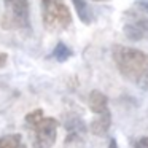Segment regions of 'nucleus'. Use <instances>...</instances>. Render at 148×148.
Wrapping results in <instances>:
<instances>
[{"mask_svg": "<svg viewBox=\"0 0 148 148\" xmlns=\"http://www.w3.org/2000/svg\"><path fill=\"white\" fill-rule=\"evenodd\" d=\"M112 58L119 73L140 88H148V53L132 46L115 45Z\"/></svg>", "mask_w": 148, "mask_h": 148, "instance_id": "obj_1", "label": "nucleus"}, {"mask_svg": "<svg viewBox=\"0 0 148 148\" xmlns=\"http://www.w3.org/2000/svg\"><path fill=\"white\" fill-rule=\"evenodd\" d=\"M26 124L32 129L34 148H51L56 143L59 123L56 118H45L42 108L27 113Z\"/></svg>", "mask_w": 148, "mask_h": 148, "instance_id": "obj_2", "label": "nucleus"}, {"mask_svg": "<svg viewBox=\"0 0 148 148\" xmlns=\"http://www.w3.org/2000/svg\"><path fill=\"white\" fill-rule=\"evenodd\" d=\"M42 2V21L46 30L59 32L72 24V13L64 0H40Z\"/></svg>", "mask_w": 148, "mask_h": 148, "instance_id": "obj_3", "label": "nucleus"}, {"mask_svg": "<svg viewBox=\"0 0 148 148\" xmlns=\"http://www.w3.org/2000/svg\"><path fill=\"white\" fill-rule=\"evenodd\" d=\"M5 11L2 16V27L7 30H30L29 0H3Z\"/></svg>", "mask_w": 148, "mask_h": 148, "instance_id": "obj_4", "label": "nucleus"}, {"mask_svg": "<svg viewBox=\"0 0 148 148\" xmlns=\"http://www.w3.org/2000/svg\"><path fill=\"white\" fill-rule=\"evenodd\" d=\"M127 23L124 24V35L132 42L148 38V18L142 16L140 13L129 11Z\"/></svg>", "mask_w": 148, "mask_h": 148, "instance_id": "obj_5", "label": "nucleus"}, {"mask_svg": "<svg viewBox=\"0 0 148 148\" xmlns=\"http://www.w3.org/2000/svg\"><path fill=\"white\" fill-rule=\"evenodd\" d=\"M65 131H67V137H65V145L72 143H80L84 140L88 134V126L86 123L81 119V116H70L65 121Z\"/></svg>", "mask_w": 148, "mask_h": 148, "instance_id": "obj_6", "label": "nucleus"}, {"mask_svg": "<svg viewBox=\"0 0 148 148\" xmlns=\"http://www.w3.org/2000/svg\"><path fill=\"white\" fill-rule=\"evenodd\" d=\"M110 126H112V113L108 110V112L102 113V115H97L96 119L89 124L88 131H91V134L97 135V137H103V135L108 134Z\"/></svg>", "mask_w": 148, "mask_h": 148, "instance_id": "obj_7", "label": "nucleus"}, {"mask_svg": "<svg viewBox=\"0 0 148 148\" xmlns=\"http://www.w3.org/2000/svg\"><path fill=\"white\" fill-rule=\"evenodd\" d=\"M88 102H89L91 112H92L96 116L108 112V99H107V96L103 92H100V91H97V89L91 91Z\"/></svg>", "mask_w": 148, "mask_h": 148, "instance_id": "obj_8", "label": "nucleus"}, {"mask_svg": "<svg viewBox=\"0 0 148 148\" xmlns=\"http://www.w3.org/2000/svg\"><path fill=\"white\" fill-rule=\"evenodd\" d=\"M72 3L75 7V11H77L78 18L83 24H91L92 21V14H91V10L88 7V3L84 0H72Z\"/></svg>", "mask_w": 148, "mask_h": 148, "instance_id": "obj_9", "label": "nucleus"}, {"mask_svg": "<svg viewBox=\"0 0 148 148\" xmlns=\"http://www.w3.org/2000/svg\"><path fill=\"white\" fill-rule=\"evenodd\" d=\"M0 148H27L21 134H8L0 137Z\"/></svg>", "mask_w": 148, "mask_h": 148, "instance_id": "obj_10", "label": "nucleus"}, {"mask_svg": "<svg viewBox=\"0 0 148 148\" xmlns=\"http://www.w3.org/2000/svg\"><path fill=\"white\" fill-rule=\"evenodd\" d=\"M70 56H72V49L69 48L65 43H62V42H59L58 45H56V48L53 49V53H51V58L54 59V61H58V62L69 61Z\"/></svg>", "mask_w": 148, "mask_h": 148, "instance_id": "obj_11", "label": "nucleus"}, {"mask_svg": "<svg viewBox=\"0 0 148 148\" xmlns=\"http://www.w3.org/2000/svg\"><path fill=\"white\" fill-rule=\"evenodd\" d=\"M132 148H148V135L134 138L132 140Z\"/></svg>", "mask_w": 148, "mask_h": 148, "instance_id": "obj_12", "label": "nucleus"}, {"mask_svg": "<svg viewBox=\"0 0 148 148\" xmlns=\"http://www.w3.org/2000/svg\"><path fill=\"white\" fill-rule=\"evenodd\" d=\"M137 8H140L142 11H145V13H148V0H140V2H137Z\"/></svg>", "mask_w": 148, "mask_h": 148, "instance_id": "obj_13", "label": "nucleus"}, {"mask_svg": "<svg viewBox=\"0 0 148 148\" xmlns=\"http://www.w3.org/2000/svg\"><path fill=\"white\" fill-rule=\"evenodd\" d=\"M7 59H8L7 53H2V51H0V67H3V65L7 64Z\"/></svg>", "mask_w": 148, "mask_h": 148, "instance_id": "obj_14", "label": "nucleus"}, {"mask_svg": "<svg viewBox=\"0 0 148 148\" xmlns=\"http://www.w3.org/2000/svg\"><path fill=\"white\" fill-rule=\"evenodd\" d=\"M107 148H118V143H116L115 138H110V143H108V147H107Z\"/></svg>", "mask_w": 148, "mask_h": 148, "instance_id": "obj_15", "label": "nucleus"}, {"mask_svg": "<svg viewBox=\"0 0 148 148\" xmlns=\"http://www.w3.org/2000/svg\"><path fill=\"white\" fill-rule=\"evenodd\" d=\"M92 2H108V0H92Z\"/></svg>", "mask_w": 148, "mask_h": 148, "instance_id": "obj_16", "label": "nucleus"}]
</instances>
